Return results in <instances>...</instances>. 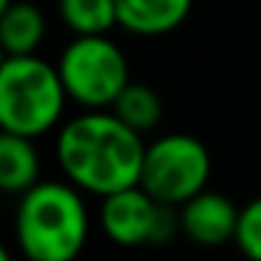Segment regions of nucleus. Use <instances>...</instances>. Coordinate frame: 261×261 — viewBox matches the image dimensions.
I'll list each match as a JSON object with an SVG mask.
<instances>
[{
  "label": "nucleus",
  "instance_id": "12",
  "mask_svg": "<svg viewBox=\"0 0 261 261\" xmlns=\"http://www.w3.org/2000/svg\"><path fill=\"white\" fill-rule=\"evenodd\" d=\"M113 113L124 121L126 126H132L135 132H149L160 124L163 118V101H160L158 90H152L149 85L141 82H129L124 87L118 98L113 104Z\"/></svg>",
  "mask_w": 261,
  "mask_h": 261
},
{
  "label": "nucleus",
  "instance_id": "5",
  "mask_svg": "<svg viewBox=\"0 0 261 261\" xmlns=\"http://www.w3.org/2000/svg\"><path fill=\"white\" fill-rule=\"evenodd\" d=\"M211 180V154L194 135L171 132L146 146L141 169V186L158 202L186 205L191 197L205 191Z\"/></svg>",
  "mask_w": 261,
  "mask_h": 261
},
{
  "label": "nucleus",
  "instance_id": "11",
  "mask_svg": "<svg viewBox=\"0 0 261 261\" xmlns=\"http://www.w3.org/2000/svg\"><path fill=\"white\" fill-rule=\"evenodd\" d=\"M59 17L76 37L110 34L118 25L115 0H59Z\"/></svg>",
  "mask_w": 261,
  "mask_h": 261
},
{
  "label": "nucleus",
  "instance_id": "4",
  "mask_svg": "<svg viewBox=\"0 0 261 261\" xmlns=\"http://www.w3.org/2000/svg\"><path fill=\"white\" fill-rule=\"evenodd\" d=\"M65 90L85 110H107L129 85L126 57L107 34L73 37L57 62Z\"/></svg>",
  "mask_w": 261,
  "mask_h": 261
},
{
  "label": "nucleus",
  "instance_id": "15",
  "mask_svg": "<svg viewBox=\"0 0 261 261\" xmlns=\"http://www.w3.org/2000/svg\"><path fill=\"white\" fill-rule=\"evenodd\" d=\"M12 3H14V0H0V12H3V9H9Z\"/></svg>",
  "mask_w": 261,
  "mask_h": 261
},
{
  "label": "nucleus",
  "instance_id": "6",
  "mask_svg": "<svg viewBox=\"0 0 261 261\" xmlns=\"http://www.w3.org/2000/svg\"><path fill=\"white\" fill-rule=\"evenodd\" d=\"M101 230L110 242L121 247H143V244H169L180 227V208L158 202L143 186H132L101 197L98 211Z\"/></svg>",
  "mask_w": 261,
  "mask_h": 261
},
{
  "label": "nucleus",
  "instance_id": "2",
  "mask_svg": "<svg viewBox=\"0 0 261 261\" xmlns=\"http://www.w3.org/2000/svg\"><path fill=\"white\" fill-rule=\"evenodd\" d=\"M14 233L29 261H76L90 233L79 188L73 182L45 180L20 194Z\"/></svg>",
  "mask_w": 261,
  "mask_h": 261
},
{
  "label": "nucleus",
  "instance_id": "13",
  "mask_svg": "<svg viewBox=\"0 0 261 261\" xmlns=\"http://www.w3.org/2000/svg\"><path fill=\"white\" fill-rule=\"evenodd\" d=\"M236 247L250 261H261V197L250 199L239 211V227H236Z\"/></svg>",
  "mask_w": 261,
  "mask_h": 261
},
{
  "label": "nucleus",
  "instance_id": "3",
  "mask_svg": "<svg viewBox=\"0 0 261 261\" xmlns=\"http://www.w3.org/2000/svg\"><path fill=\"white\" fill-rule=\"evenodd\" d=\"M59 68L37 54L6 57L0 65V126L23 138H40L59 124L68 101Z\"/></svg>",
  "mask_w": 261,
  "mask_h": 261
},
{
  "label": "nucleus",
  "instance_id": "10",
  "mask_svg": "<svg viewBox=\"0 0 261 261\" xmlns=\"http://www.w3.org/2000/svg\"><path fill=\"white\" fill-rule=\"evenodd\" d=\"M40 182V154L34 138L14 132L0 135V186L9 194H25Z\"/></svg>",
  "mask_w": 261,
  "mask_h": 261
},
{
  "label": "nucleus",
  "instance_id": "8",
  "mask_svg": "<svg viewBox=\"0 0 261 261\" xmlns=\"http://www.w3.org/2000/svg\"><path fill=\"white\" fill-rule=\"evenodd\" d=\"M118 25L135 37H163L180 29L194 0H115Z\"/></svg>",
  "mask_w": 261,
  "mask_h": 261
},
{
  "label": "nucleus",
  "instance_id": "1",
  "mask_svg": "<svg viewBox=\"0 0 261 261\" xmlns=\"http://www.w3.org/2000/svg\"><path fill=\"white\" fill-rule=\"evenodd\" d=\"M146 146L115 113L87 110L59 129L57 160L68 182L96 197L141 186Z\"/></svg>",
  "mask_w": 261,
  "mask_h": 261
},
{
  "label": "nucleus",
  "instance_id": "7",
  "mask_svg": "<svg viewBox=\"0 0 261 261\" xmlns=\"http://www.w3.org/2000/svg\"><path fill=\"white\" fill-rule=\"evenodd\" d=\"M239 211L225 194L199 191L186 205H180V227L199 247H219L225 242H236Z\"/></svg>",
  "mask_w": 261,
  "mask_h": 261
},
{
  "label": "nucleus",
  "instance_id": "14",
  "mask_svg": "<svg viewBox=\"0 0 261 261\" xmlns=\"http://www.w3.org/2000/svg\"><path fill=\"white\" fill-rule=\"evenodd\" d=\"M0 261H14V258H12V253H9V250H3V253H0Z\"/></svg>",
  "mask_w": 261,
  "mask_h": 261
},
{
  "label": "nucleus",
  "instance_id": "9",
  "mask_svg": "<svg viewBox=\"0 0 261 261\" xmlns=\"http://www.w3.org/2000/svg\"><path fill=\"white\" fill-rule=\"evenodd\" d=\"M45 14L29 0L12 3L9 9L0 12V45H3L6 57L34 54L45 40Z\"/></svg>",
  "mask_w": 261,
  "mask_h": 261
}]
</instances>
